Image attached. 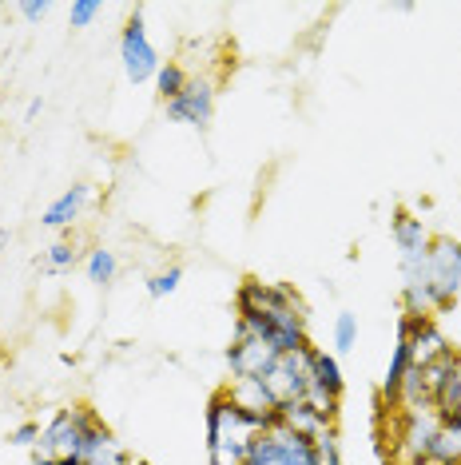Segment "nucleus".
<instances>
[{"label":"nucleus","instance_id":"obj_1","mask_svg":"<svg viewBox=\"0 0 461 465\" xmlns=\"http://www.w3.org/2000/svg\"><path fill=\"white\" fill-rule=\"evenodd\" d=\"M235 326L259 334L275 354H295L310 346L307 302L287 282L243 279L235 291Z\"/></svg>","mask_w":461,"mask_h":465},{"label":"nucleus","instance_id":"obj_2","mask_svg":"<svg viewBox=\"0 0 461 465\" xmlns=\"http://www.w3.org/2000/svg\"><path fill=\"white\" fill-rule=\"evenodd\" d=\"M33 465H88V461H112L123 458V441L96 418L92 406H64L56 410L44 426L33 450Z\"/></svg>","mask_w":461,"mask_h":465},{"label":"nucleus","instance_id":"obj_3","mask_svg":"<svg viewBox=\"0 0 461 465\" xmlns=\"http://www.w3.org/2000/svg\"><path fill=\"white\" fill-rule=\"evenodd\" d=\"M461 299V242L434 235L422 259L402 262V314H442Z\"/></svg>","mask_w":461,"mask_h":465},{"label":"nucleus","instance_id":"obj_4","mask_svg":"<svg viewBox=\"0 0 461 465\" xmlns=\"http://www.w3.org/2000/svg\"><path fill=\"white\" fill-rule=\"evenodd\" d=\"M270 421L275 414L247 410L227 390H215L207 401V465H247L250 446Z\"/></svg>","mask_w":461,"mask_h":465},{"label":"nucleus","instance_id":"obj_5","mask_svg":"<svg viewBox=\"0 0 461 465\" xmlns=\"http://www.w3.org/2000/svg\"><path fill=\"white\" fill-rule=\"evenodd\" d=\"M397 453L410 465H454L461 461L454 433L442 426V418L429 406L402 410V426H397Z\"/></svg>","mask_w":461,"mask_h":465},{"label":"nucleus","instance_id":"obj_6","mask_svg":"<svg viewBox=\"0 0 461 465\" xmlns=\"http://www.w3.org/2000/svg\"><path fill=\"white\" fill-rule=\"evenodd\" d=\"M310 351L314 346L295 351V354H279L275 362L255 378L270 414H279V410L290 406V401H307V394H310Z\"/></svg>","mask_w":461,"mask_h":465},{"label":"nucleus","instance_id":"obj_7","mask_svg":"<svg viewBox=\"0 0 461 465\" xmlns=\"http://www.w3.org/2000/svg\"><path fill=\"white\" fill-rule=\"evenodd\" d=\"M247 465H319V458H314V438H302V433H295L275 418L255 438Z\"/></svg>","mask_w":461,"mask_h":465},{"label":"nucleus","instance_id":"obj_8","mask_svg":"<svg viewBox=\"0 0 461 465\" xmlns=\"http://www.w3.org/2000/svg\"><path fill=\"white\" fill-rule=\"evenodd\" d=\"M120 64H123V76H128L135 88H140V84H152L155 72L163 68L160 48L152 45L148 25H143V13H132L128 25H123V33H120Z\"/></svg>","mask_w":461,"mask_h":465},{"label":"nucleus","instance_id":"obj_9","mask_svg":"<svg viewBox=\"0 0 461 465\" xmlns=\"http://www.w3.org/2000/svg\"><path fill=\"white\" fill-rule=\"evenodd\" d=\"M163 112H167V120L172 124H183V128L203 132L207 124H211V115H215V80L191 76L180 96L163 104Z\"/></svg>","mask_w":461,"mask_h":465},{"label":"nucleus","instance_id":"obj_10","mask_svg":"<svg viewBox=\"0 0 461 465\" xmlns=\"http://www.w3.org/2000/svg\"><path fill=\"white\" fill-rule=\"evenodd\" d=\"M342 390H346V378H342L338 354L319 351V346H314V351H310V394H307V401H310V406H319L322 414L334 421V418H338Z\"/></svg>","mask_w":461,"mask_h":465},{"label":"nucleus","instance_id":"obj_11","mask_svg":"<svg viewBox=\"0 0 461 465\" xmlns=\"http://www.w3.org/2000/svg\"><path fill=\"white\" fill-rule=\"evenodd\" d=\"M223 358H227V370H230V382H239V378H259L279 354L270 351L259 334L235 326V334H230V346H227Z\"/></svg>","mask_w":461,"mask_h":465},{"label":"nucleus","instance_id":"obj_12","mask_svg":"<svg viewBox=\"0 0 461 465\" xmlns=\"http://www.w3.org/2000/svg\"><path fill=\"white\" fill-rule=\"evenodd\" d=\"M390 235H394V247H397V262H410V259H422L426 247H429V231L426 223L414 215V211H394L390 219Z\"/></svg>","mask_w":461,"mask_h":465},{"label":"nucleus","instance_id":"obj_13","mask_svg":"<svg viewBox=\"0 0 461 465\" xmlns=\"http://www.w3.org/2000/svg\"><path fill=\"white\" fill-rule=\"evenodd\" d=\"M88 199H92V187L88 183H76V187H68L64 195H56L48 203V211H44V219H40V223H44L48 231H68L72 223H76V219L83 215V207H88Z\"/></svg>","mask_w":461,"mask_h":465},{"label":"nucleus","instance_id":"obj_14","mask_svg":"<svg viewBox=\"0 0 461 465\" xmlns=\"http://www.w3.org/2000/svg\"><path fill=\"white\" fill-rule=\"evenodd\" d=\"M414 370V346L410 338H406L402 331H397V342H394V354H390V366H386V378H382V401H390V406H397V398H402V386L406 378H410Z\"/></svg>","mask_w":461,"mask_h":465},{"label":"nucleus","instance_id":"obj_15","mask_svg":"<svg viewBox=\"0 0 461 465\" xmlns=\"http://www.w3.org/2000/svg\"><path fill=\"white\" fill-rule=\"evenodd\" d=\"M275 418L295 433H302V438H322L327 430H334V421L322 414L319 406H310V401H290V406H282Z\"/></svg>","mask_w":461,"mask_h":465},{"label":"nucleus","instance_id":"obj_16","mask_svg":"<svg viewBox=\"0 0 461 465\" xmlns=\"http://www.w3.org/2000/svg\"><path fill=\"white\" fill-rule=\"evenodd\" d=\"M115 271H120V259H115V251H108V247H92L88 255H83V274H88L92 287H112Z\"/></svg>","mask_w":461,"mask_h":465},{"label":"nucleus","instance_id":"obj_17","mask_svg":"<svg viewBox=\"0 0 461 465\" xmlns=\"http://www.w3.org/2000/svg\"><path fill=\"white\" fill-rule=\"evenodd\" d=\"M187 80H191V72H187L183 64H175V60H167V64L155 72L152 84H155V92H160V100L167 104V100H175L187 88Z\"/></svg>","mask_w":461,"mask_h":465},{"label":"nucleus","instance_id":"obj_18","mask_svg":"<svg viewBox=\"0 0 461 465\" xmlns=\"http://www.w3.org/2000/svg\"><path fill=\"white\" fill-rule=\"evenodd\" d=\"M76 259H80V251H76V242H72V239H60V242H52V247L44 251V267L52 274L72 271V267H76Z\"/></svg>","mask_w":461,"mask_h":465},{"label":"nucleus","instance_id":"obj_19","mask_svg":"<svg viewBox=\"0 0 461 465\" xmlns=\"http://www.w3.org/2000/svg\"><path fill=\"white\" fill-rule=\"evenodd\" d=\"M358 346V319L350 311H342L334 319V354H350Z\"/></svg>","mask_w":461,"mask_h":465},{"label":"nucleus","instance_id":"obj_20","mask_svg":"<svg viewBox=\"0 0 461 465\" xmlns=\"http://www.w3.org/2000/svg\"><path fill=\"white\" fill-rule=\"evenodd\" d=\"M180 282H183V267H180V262H172V267L155 271L148 279V294H152V299H167V294L180 291Z\"/></svg>","mask_w":461,"mask_h":465},{"label":"nucleus","instance_id":"obj_21","mask_svg":"<svg viewBox=\"0 0 461 465\" xmlns=\"http://www.w3.org/2000/svg\"><path fill=\"white\" fill-rule=\"evenodd\" d=\"M40 441V421H20V426L8 433V446H16V450H33Z\"/></svg>","mask_w":461,"mask_h":465},{"label":"nucleus","instance_id":"obj_22","mask_svg":"<svg viewBox=\"0 0 461 465\" xmlns=\"http://www.w3.org/2000/svg\"><path fill=\"white\" fill-rule=\"evenodd\" d=\"M96 16H100V0H76V5H72V13H68L72 28H88Z\"/></svg>","mask_w":461,"mask_h":465},{"label":"nucleus","instance_id":"obj_23","mask_svg":"<svg viewBox=\"0 0 461 465\" xmlns=\"http://www.w3.org/2000/svg\"><path fill=\"white\" fill-rule=\"evenodd\" d=\"M52 13V0H25L20 5V16L28 20V25H36V20H44Z\"/></svg>","mask_w":461,"mask_h":465},{"label":"nucleus","instance_id":"obj_24","mask_svg":"<svg viewBox=\"0 0 461 465\" xmlns=\"http://www.w3.org/2000/svg\"><path fill=\"white\" fill-rule=\"evenodd\" d=\"M5 247H8V235H5V231H0V255H5Z\"/></svg>","mask_w":461,"mask_h":465},{"label":"nucleus","instance_id":"obj_25","mask_svg":"<svg viewBox=\"0 0 461 465\" xmlns=\"http://www.w3.org/2000/svg\"><path fill=\"white\" fill-rule=\"evenodd\" d=\"M132 465H152V461H132Z\"/></svg>","mask_w":461,"mask_h":465},{"label":"nucleus","instance_id":"obj_26","mask_svg":"<svg viewBox=\"0 0 461 465\" xmlns=\"http://www.w3.org/2000/svg\"><path fill=\"white\" fill-rule=\"evenodd\" d=\"M0 354H5V342H0Z\"/></svg>","mask_w":461,"mask_h":465},{"label":"nucleus","instance_id":"obj_27","mask_svg":"<svg viewBox=\"0 0 461 465\" xmlns=\"http://www.w3.org/2000/svg\"><path fill=\"white\" fill-rule=\"evenodd\" d=\"M454 465H461V461H454Z\"/></svg>","mask_w":461,"mask_h":465}]
</instances>
